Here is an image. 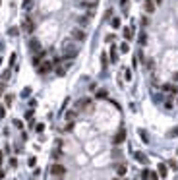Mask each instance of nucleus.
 <instances>
[{
    "mask_svg": "<svg viewBox=\"0 0 178 180\" xmlns=\"http://www.w3.org/2000/svg\"><path fill=\"white\" fill-rule=\"evenodd\" d=\"M136 161H140V163H143V165H145V163H147V157L143 153H140V151H138V153H136Z\"/></svg>",
    "mask_w": 178,
    "mask_h": 180,
    "instance_id": "dca6fc26",
    "label": "nucleus"
},
{
    "mask_svg": "<svg viewBox=\"0 0 178 180\" xmlns=\"http://www.w3.org/2000/svg\"><path fill=\"white\" fill-rule=\"evenodd\" d=\"M128 51H130V47H128V43H122V45H120V52H124V54H126Z\"/></svg>",
    "mask_w": 178,
    "mask_h": 180,
    "instance_id": "4be33fe9",
    "label": "nucleus"
},
{
    "mask_svg": "<svg viewBox=\"0 0 178 180\" xmlns=\"http://www.w3.org/2000/svg\"><path fill=\"white\" fill-rule=\"evenodd\" d=\"M14 126H16V128H23V124H21V120H14Z\"/></svg>",
    "mask_w": 178,
    "mask_h": 180,
    "instance_id": "c756f323",
    "label": "nucleus"
},
{
    "mask_svg": "<svg viewBox=\"0 0 178 180\" xmlns=\"http://www.w3.org/2000/svg\"><path fill=\"white\" fill-rule=\"evenodd\" d=\"M76 107H77V109H85V107H91V99H81V101H77Z\"/></svg>",
    "mask_w": 178,
    "mask_h": 180,
    "instance_id": "f8f14e48",
    "label": "nucleus"
},
{
    "mask_svg": "<svg viewBox=\"0 0 178 180\" xmlns=\"http://www.w3.org/2000/svg\"><path fill=\"white\" fill-rule=\"evenodd\" d=\"M72 39H74V41H79V43H83V41L87 39V33L83 31V29H72Z\"/></svg>",
    "mask_w": 178,
    "mask_h": 180,
    "instance_id": "20e7f679",
    "label": "nucleus"
},
{
    "mask_svg": "<svg viewBox=\"0 0 178 180\" xmlns=\"http://www.w3.org/2000/svg\"><path fill=\"white\" fill-rule=\"evenodd\" d=\"M105 18H107V19H110V18H112V10H110V8L107 10V14H105Z\"/></svg>",
    "mask_w": 178,
    "mask_h": 180,
    "instance_id": "7c9ffc66",
    "label": "nucleus"
},
{
    "mask_svg": "<svg viewBox=\"0 0 178 180\" xmlns=\"http://www.w3.org/2000/svg\"><path fill=\"white\" fill-rule=\"evenodd\" d=\"M110 62H118V51H116V47H110Z\"/></svg>",
    "mask_w": 178,
    "mask_h": 180,
    "instance_id": "9b49d317",
    "label": "nucleus"
},
{
    "mask_svg": "<svg viewBox=\"0 0 178 180\" xmlns=\"http://www.w3.org/2000/svg\"><path fill=\"white\" fill-rule=\"evenodd\" d=\"M21 29H23L25 33H33V31H35V21H33V19L29 18V16H27V18H23V23H21Z\"/></svg>",
    "mask_w": 178,
    "mask_h": 180,
    "instance_id": "7ed1b4c3",
    "label": "nucleus"
},
{
    "mask_svg": "<svg viewBox=\"0 0 178 180\" xmlns=\"http://www.w3.org/2000/svg\"><path fill=\"white\" fill-rule=\"evenodd\" d=\"M64 74H66V68H60V66H58L56 68V76H64Z\"/></svg>",
    "mask_w": 178,
    "mask_h": 180,
    "instance_id": "bb28decb",
    "label": "nucleus"
},
{
    "mask_svg": "<svg viewBox=\"0 0 178 180\" xmlns=\"http://www.w3.org/2000/svg\"><path fill=\"white\" fill-rule=\"evenodd\" d=\"M110 25H112V29H118L120 27V18H110Z\"/></svg>",
    "mask_w": 178,
    "mask_h": 180,
    "instance_id": "2eb2a0df",
    "label": "nucleus"
},
{
    "mask_svg": "<svg viewBox=\"0 0 178 180\" xmlns=\"http://www.w3.org/2000/svg\"><path fill=\"white\" fill-rule=\"evenodd\" d=\"M52 68H54V64H52V62H49V60H43V62L39 64L37 72H39V76H47V74H49Z\"/></svg>",
    "mask_w": 178,
    "mask_h": 180,
    "instance_id": "f03ea898",
    "label": "nucleus"
},
{
    "mask_svg": "<svg viewBox=\"0 0 178 180\" xmlns=\"http://www.w3.org/2000/svg\"><path fill=\"white\" fill-rule=\"evenodd\" d=\"M0 64H2V58H0Z\"/></svg>",
    "mask_w": 178,
    "mask_h": 180,
    "instance_id": "37998d69",
    "label": "nucleus"
},
{
    "mask_svg": "<svg viewBox=\"0 0 178 180\" xmlns=\"http://www.w3.org/2000/svg\"><path fill=\"white\" fill-rule=\"evenodd\" d=\"M128 2H130V0H120V6H122V10H124V12L128 10Z\"/></svg>",
    "mask_w": 178,
    "mask_h": 180,
    "instance_id": "393cba45",
    "label": "nucleus"
},
{
    "mask_svg": "<svg viewBox=\"0 0 178 180\" xmlns=\"http://www.w3.org/2000/svg\"><path fill=\"white\" fill-rule=\"evenodd\" d=\"M163 89L168 91V93H176V87H174V85H163Z\"/></svg>",
    "mask_w": 178,
    "mask_h": 180,
    "instance_id": "a211bd4d",
    "label": "nucleus"
},
{
    "mask_svg": "<svg viewBox=\"0 0 178 180\" xmlns=\"http://www.w3.org/2000/svg\"><path fill=\"white\" fill-rule=\"evenodd\" d=\"M2 176H4V172H2V170H0V178H2Z\"/></svg>",
    "mask_w": 178,
    "mask_h": 180,
    "instance_id": "79ce46f5",
    "label": "nucleus"
},
{
    "mask_svg": "<svg viewBox=\"0 0 178 180\" xmlns=\"http://www.w3.org/2000/svg\"><path fill=\"white\" fill-rule=\"evenodd\" d=\"M10 76H12V72H10V70H6L4 74H2V81H8V79H10Z\"/></svg>",
    "mask_w": 178,
    "mask_h": 180,
    "instance_id": "412c9836",
    "label": "nucleus"
},
{
    "mask_svg": "<svg viewBox=\"0 0 178 180\" xmlns=\"http://www.w3.org/2000/svg\"><path fill=\"white\" fill-rule=\"evenodd\" d=\"M43 56H44V51L37 52V54H35V56L31 58V64L35 66V68H39V64H41V62H43Z\"/></svg>",
    "mask_w": 178,
    "mask_h": 180,
    "instance_id": "1a4fd4ad",
    "label": "nucleus"
},
{
    "mask_svg": "<svg viewBox=\"0 0 178 180\" xmlns=\"http://www.w3.org/2000/svg\"><path fill=\"white\" fill-rule=\"evenodd\" d=\"M124 77H126L128 81H130V79H132V70H130V68H128V70L124 72Z\"/></svg>",
    "mask_w": 178,
    "mask_h": 180,
    "instance_id": "a878e982",
    "label": "nucleus"
},
{
    "mask_svg": "<svg viewBox=\"0 0 178 180\" xmlns=\"http://www.w3.org/2000/svg\"><path fill=\"white\" fill-rule=\"evenodd\" d=\"M168 136H178V128H174V130H170V132H168Z\"/></svg>",
    "mask_w": 178,
    "mask_h": 180,
    "instance_id": "4c0bfd02",
    "label": "nucleus"
},
{
    "mask_svg": "<svg viewBox=\"0 0 178 180\" xmlns=\"http://www.w3.org/2000/svg\"><path fill=\"white\" fill-rule=\"evenodd\" d=\"M10 165H12V167H18V159H14L12 157V159H10Z\"/></svg>",
    "mask_w": 178,
    "mask_h": 180,
    "instance_id": "c9c22d12",
    "label": "nucleus"
},
{
    "mask_svg": "<svg viewBox=\"0 0 178 180\" xmlns=\"http://www.w3.org/2000/svg\"><path fill=\"white\" fill-rule=\"evenodd\" d=\"M4 101H6V107H10V105H12V101H14V95H6V99H4Z\"/></svg>",
    "mask_w": 178,
    "mask_h": 180,
    "instance_id": "b1692460",
    "label": "nucleus"
},
{
    "mask_svg": "<svg viewBox=\"0 0 178 180\" xmlns=\"http://www.w3.org/2000/svg\"><path fill=\"white\" fill-rule=\"evenodd\" d=\"M16 58H18V56H16V52H12V54H10V64H14V62H16Z\"/></svg>",
    "mask_w": 178,
    "mask_h": 180,
    "instance_id": "473e14b6",
    "label": "nucleus"
},
{
    "mask_svg": "<svg viewBox=\"0 0 178 180\" xmlns=\"http://www.w3.org/2000/svg\"><path fill=\"white\" fill-rule=\"evenodd\" d=\"M51 174L52 176H64V174H66V168H64V165L56 163V165H52L51 167Z\"/></svg>",
    "mask_w": 178,
    "mask_h": 180,
    "instance_id": "39448f33",
    "label": "nucleus"
},
{
    "mask_svg": "<svg viewBox=\"0 0 178 180\" xmlns=\"http://www.w3.org/2000/svg\"><path fill=\"white\" fill-rule=\"evenodd\" d=\"M29 51L31 52H41L43 51V49H41V43H39L37 39H31V41H29Z\"/></svg>",
    "mask_w": 178,
    "mask_h": 180,
    "instance_id": "6e6552de",
    "label": "nucleus"
},
{
    "mask_svg": "<svg viewBox=\"0 0 178 180\" xmlns=\"http://www.w3.org/2000/svg\"><path fill=\"white\" fill-rule=\"evenodd\" d=\"M35 130H37V132H43L44 126H43V124H37V126H35Z\"/></svg>",
    "mask_w": 178,
    "mask_h": 180,
    "instance_id": "e433bc0d",
    "label": "nucleus"
},
{
    "mask_svg": "<svg viewBox=\"0 0 178 180\" xmlns=\"http://www.w3.org/2000/svg\"><path fill=\"white\" fill-rule=\"evenodd\" d=\"M8 33H10V35H18V33H19V27H12Z\"/></svg>",
    "mask_w": 178,
    "mask_h": 180,
    "instance_id": "c85d7f7f",
    "label": "nucleus"
},
{
    "mask_svg": "<svg viewBox=\"0 0 178 180\" xmlns=\"http://www.w3.org/2000/svg\"><path fill=\"white\" fill-rule=\"evenodd\" d=\"M29 93H31V87H25V89L21 91V95L23 97H29Z\"/></svg>",
    "mask_w": 178,
    "mask_h": 180,
    "instance_id": "cd10ccee",
    "label": "nucleus"
},
{
    "mask_svg": "<svg viewBox=\"0 0 178 180\" xmlns=\"http://www.w3.org/2000/svg\"><path fill=\"white\" fill-rule=\"evenodd\" d=\"M157 168H159V176H161V178H165L166 172H168V170H166V165H163V163H161V165H159Z\"/></svg>",
    "mask_w": 178,
    "mask_h": 180,
    "instance_id": "4468645a",
    "label": "nucleus"
},
{
    "mask_svg": "<svg viewBox=\"0 0 178 180\" xmlns=\"http://www.w3.org/2000/svg\"><path fill=\"white\" fill-rule=\"evenodd\" d=\"M27 163H29V167H35V163H37V159H35V157H31V159H29Z\"/></svg>",
    "mask_w": 178,
    "mask_h": 180,
    "instance_id": "72a5a7b5",
    "label": "nucleus"
},
{
    "mask_svg": "<svg viewBox=\"0 0 178 180\" xmlns=\"http://www.w3.org/2000/svg\"><path fill=\"white\" fill-rule=\"evenodd\" d=\"M124 140H126V130L120 128V130H118V134H116L114 138H112V143H114V145H120V143L124 142Z\"/></svg>",
    "mask_w": 178,
    "mask_h": 180,
    "instance_id": "423d86ee",
    "label": "nucleus"
},
{
    "mask_svg": "<svg viewBox=\"0 0 178 180\" xmlns=\"http://www.w3.org/2000/svg\"><path fill=\"white\" fill-rule=\"evenodd\" d=\"M149 180H159V174H155V172H151V174H149Z\"/></svg>",
    "mask_w": 178,
    "mask_h": 180,
    "instance_id": "f704fd0d",
    "label": "nucleus"
},
{
    "mask_svg": "<svg viewBox=\"0 0 178 180\" xmlns=\"http://www.w3.org/2000/svg\"><path fill=\"white\" fill-rule=\"evenodd\" d=\"M0 4H2V0H0Z\"/></svg>",
    "mask_w": 178,
    "mask_h": 180,
    "instance_id": "c03bdc74",
    "label": "nucleus"
},
{
    "mask_svg": "<svg viewBox=\"0 0 178 180\" xmlns=\"http://www.w3.org/2000/svg\"><path fill=\"white\" fill-rule=\"evenodd\" d=\"M2 157H4V155H2V151H0V163H2Z\"/></svg>",
    "mask_w": 178,
    "mask_h": 180,
    "instance_id": "ea45409f",
    "label": "nucleus"
},
{
    "mask_svg": "<svg viewBox=\"0 0 178 180\" xmlns=\"http://www.w3.org/2000/svg\"><path fill=\"white\" fill-rule=\"evenodd\" d=\"M172 79H174V81H178V74H174V76H172Z\"/></svg>",
    "mask_w": 178,
    "mask_h": 180,
    "instance_id": "58836bf2",
    "label": "nucleus"
},
{
    "mask_svg": "<svg viewBox=\"0 0 178 180\" xmlns=\"http://www.w3.org/2000/svg\"><path fill=\"white\" fill-rule=\"evenodd\" d=\"M76 116H77V112H76V110H70V112L66 114V120H70V122H72V120H74Z\"/></svg>",
    "mask_w": 178,
    "mask_h": 180,
    "instance_id": "f3484780",
    "label": "nucleus"
},
{
    "mask_svg": "<svg viewBox=\"0 0 178 180\" xmlns=\"http://www.w3.org/2000/svg\"><path fill=\"white\" fill-rule=\"evenodd\" d=\"M161 2H163V0H155V4H161Z\"/></svg>",
    "mask_w": 178,
    "mask_h": 180,
    "instance_id": "a19ab883",
    "label": "nucleus"
},
{
    "mask_svg": "<svg viewBox=\"0 0 178 180\" xmlns=\"http://www.w3.org/2000/svg\"><path fill=\"white\" fill-rule=\"evenodd\" d=\"M132 37H134V27H124V39L130 41Z\"/></svg>",
    "mask_w": 178,
    "mask_h": 180,
    "instance_id": "ddd939ff",
    "label": "nucleus"
},
{
    "mask_svg": "<svg viewBox=\"0 0 178 180\" xmlns=\"http://www.w3.org/2000/svg\"><path fill=\"white\" fill-rule=\"evenodd\" d=\"M97 99H107V91L99 89V91H97Z\"/></svg>",
    "mask_w": 178,
    "mask_h": 180,
    "instance_id": "6ab92c4d",
    "label": "nucleus"
},
{
    "mask_svg": "<svg viewBox=\"0 0 178 180\" xmlns=\"http://www.w3.org/2000/svg\"><path fill=\"white\" fill-rule=\"evenodd\" d=\"M114 35H112V33H110V35H107V43H112V41H114Z\"/></svg>",
    "mask_w": 178,
    "mask_h": 180,
    "instance_id": "2f4dec72",
    "label": "nucleus"
},
{
    "mask_svg": "<svg viewBox=\"0 0 178 180\" xmlns=\"http://www.w3.org/2000/svg\"><path fill=\"white\" fill-rule=\"evenodd\" d=\"M149 174H151V170H141V180H149Z\"/></svg>",
    "mask_w": 178,
    "mask_h": 180,
    "instance_id": "aec40b11",
    "label": "nucleus"
},
{
    "mask_svg": "<svg viewBox=\"0 0 178 180\" xmlns=\"http://www.w3.org/2000/svg\"><path fill=\"white\" fill-rule=\"evenodd\" d=\"M62 51H64L62 60H72V58L77 56V47H74V43H72V41H66V43H64Z\"/></svg>",
    "mask_w": 178,
    "mask_h": 180,
    "instance_id": "f257e3e1",
    "label": "nucleus"
},
{
    "mask_svg": "<svg viewBox=\"0 0 178 180\" xmlns=\"http://www.w3.org/2000/svg\"><path fill=\"white\" fill-rule=\"evenodd\" d=\"M155 0H143V10H145L147 14H155Z\"/></svg>",
    "mask_w": 178,
    "mask_h": 180,
    "instance_id": "0eeeda50",
    "label": "nucleus"
},
{
    "mask_svg": "<svg viewBox=\"0 0 178 180\" xmlns=\"http://www.w3.org/2000/svg\"><path fill=\"white\" fill-rule=\"evenodd\" d=\"M145 43H147V35L145 33H141L140 35V45H145Z\"/></svg>",
    "mask_w": 178,
    "mask_h": 180,
    "instance_id": "5701e85b",
    "label": "nucleus"
},
{
    "mask_svg": "<svg viewBox=\"0 0 178 180\" xmlns=\"http://www.w3.org/2000/svg\"><path fill=\"white\" fill-rule=\"evenodd\" d=\"M126 172H128V167L124 165V163H120V165H116V174H118V176H124Z\"/></svg>",
    "mask_w": 178,
    "mask_h": 180,
    "instance_id": "9d476101",
    "label": "nucleus"
}]
</instances>
